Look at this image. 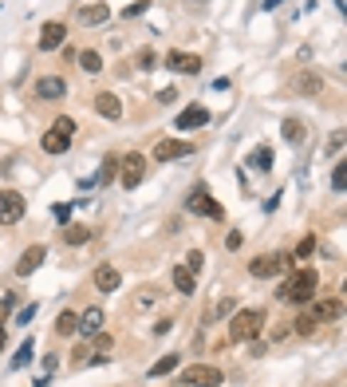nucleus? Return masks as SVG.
I'll return each instance as SVG.
<instances>
[{"mask_svg": "<svg viewBox=\"0 0 347 387\" xmlns=\"http://www.w3.org/2000/svg\"><path fill=\"white\" fill-rule=\"evenodd\" d=\"M316 284H320V273H316V269H300L296 277H288V281L280 284L276 296L280 301H292V304H304L316 296Z\"/></svg>", "mask_w": 347, "mask_h": 387, "instance_id": "obj_1", "label": "nucleus"}, {"mask_svg": "<svg viewBox=\"0 0 347 387\" xmlns=\"http://www.w3.org/2000/svg\"><path fill=\"white\" fill-rule=\"evenodd\" d=\"M264 328V312L261 309H241L237 316H233V324H229V340L233 344H241V340H257Z\"/></svg>", "mask_w": 347, "mask_h": 387, "instance_id": "obj_2", "label": "nucleus"}, {"mask_svg": "<svg viewBox=\"0 0 347 387\" xmlns=\"http://www.w3.org/2000/svg\"><path fill=\"white\" fill-rule=\"evenodd\" d=\"M71 138H76V123H71V119H56V127L43 135L40 147L48 150V155H63V150L71 147Z\"/></svg>", "mask_w": 347, "mask_h": 387, "instance_id": "obj_3", "label": "nucleus"}, {"mask_svg": "<svg viewBox=\"0 0 347 387\" xmlns=\"http://www.w3.org/2000/svg\"><path fill=\"white\" fill-rule=\"evenodd\" d=\"M186 210H190V214H202V217H213V222H221V217H225V210L209 198V190H205V186H197L194 194L186 198Z\"/></svg>", "mask_w": 347, "mask_h": 387, "instance_id": "obj_4", "label": "nucleus"}, {"mask_svg": "<svg viewBox=\"0 0 347 387\" xmlns=\"http://www.w3.org/2000/svg\"><path fill=\"white\" fill-rule=\"evenodd\" d=\"M182 383H190V387H217V383H225V376H221L217 368H209V363H194V368L182 371Z\"/></svg>", "mask_w": 347, "mask_h": 387, "instance_id": "obj_5", "label": "nucleus"}, {"mask_svg": "<svg viewBox=\"0 0 347 387\" xmlns=\"http://www.w3.org/2000/svg\"><path fill=\"white\" fill-rule=\"evenodd\" d=\"M190 155H194V143H186V138H158V147H154L158 162H174V158H190Z\"/></svg>", "mask_w": 347, "mask_h": 387, "instance_id": "obj_6", "label": "nucleus"}, {"mask_svg": "<svg viewBox=\"0 0 347 387\" xmlns=\"http://www.w3.org/2000/svg\"><path fill=\"white\" fill-rule=\"evenodd\" d=\"M119 178H123V186H127V190H135L138 182L146 178V158H143V155L119 158Z\"/></svg>", "mask_w": 347, "mask_h": 387, "instance_id": "obj_7", "label": "nucleus"}, {"mask_svg": "<svg viewBox=\"0 0 347 387\" xmlns=\"http://www.w3.org/2000/svg\"><path fill=\"white\" fill-rule=\"evenodd\" d=\"M20 217H24V194L4 190V194H0V222L12 225V222H20Z\"/></svg>", "mask_w": 347, "mask_h": 387, "instance_id": "obj_8", "label": "nucleus"}, {"mask_svg": "<svg viewBox=\"0 0 347 387\" xmlns=\"http://www.w3.org/2000/svg\"><path fill=\"white\" fill-rule=\"evenodd\" d=\"M284 265H288V257L269 253V257H253L249 261V273L253 277H276V273H284Z\"/></svg>", "mask_w": 347, "mask_h": 387, "instance_id": "obj_9", "label": "nucleus"}, {"mask_svg": "<svg viewBox=\"0 0 347 387\" xmlns=\"http://www.w3.org/2000/svg\"><path fill=\"white\" fill-rule=\"evenodd\" d=\"M63 40H68V28H63L60 20H48V24L40 28V48H43V52H56V48H63Z\"/></svg>", "mask_w": 347, "mask_h": 387, "instance_id": "obj_10", "label": "nucleus"}, {"mask_svg": "<svg viewBox=\"0 0 347 387\" xmlns=\"http://www.w3.org/2000/svg\"><path fill=\"white\" fill-rule=\"evenodd\" d=\"M166 68L178 71V76H197V71H202V60L190 56V52H170L166 56Z\"/></svg>", "mask_w": 347, "mask_h": 387, "instance_id": "obj_11", "label": "nucleus"}, {"mask_svg": "<svg viewBox=\"0 0 347 387\" xmlns=\"http://www.w3.org/2000/svg\"><path fill=\"white\" fill-rule=\"evenodd\" d=\"M68 95V83L60 76H43L36 79V99H63Z\"/></svg>", "mask_w": 347, "mask_h": 387, "instance_id": "obj_12", "label": "nucleus"}, {"mask_svg": "<svg viewBox=\"0 0 347 387\" xmlns=\"http://www.w3.org/2000/svg\"><path fill=\"white\" fill-rule=\"evenodd\" d=\"M43 257H48V249H43V245H32V249H24V257L16 261V273H20V277H32L36 269L43 265Z\"/></svg>", "mask_w": 347, "mask_h": 387, "instance_id": "obj_13", "label": "nucleus"}, {"mask_svg": "<svg viewBox=\"0 0 347 387\" xmlns=\"http://www.w3.org/2000/svg\"><path fill=\"white\" fill-rule=\"evenodd\" d=\"M119 269L115 265H99L95 269V289H99V293H115V289H119Z\"/></svg>", "mask_w": 347, "mask_h": 387, "instance_id": "obj_14", "label": "nucleus"}, {"mask_svg": "<svg viewBox=\"0 0 347 387\" xmlns=\"http://www.w3.org/2000/svg\"><path fill=\"white\" fill-rule=\"evenodd\" d=\"M95 111H99L103 119H119V115H123V103H119V95H110V91H99V95H95Z\"/></svg>", "mask_w": 347, "mask_h": 387, "instance_id": "obj_15", "label": "nucleus"}, {"mask_svg": "<svg viewBox=\"0 0 347 387\" xmlns=\"http://www.w3.org/2000/svg\"><path fill=\"white\" fill-rule=\"evenodd\" d=\"M205 123H209V111H205V107H186L174 127L178 130H194V127H205Z\"/></svg>", "mask_w": 347, "mask_h": 387, "instance_id": "obj_16", "label": "nucleus"}, {"mask_svg": "<svg viewBox=\"0 0 347 387\" xmlns=\"http://www.w3.org/2000/svg\"><path fill=\"white\" fill-rule=\"evenodd\" d=\"M174 289H178V293H194L197 289V273H190L186 265H178L174 269Z\"/></svg>", "mask_w": 347, "mask_h": 387, "instance_id": "obj_17", "label": "nucleus"}, {"mask_svg": "<svg viewBox=\"0 0 347 387\" xmlns=\"http://www.w3.org/2000/svg\"><path fill=\"white\" fill-rule=\"evenodd\" d=\"M107 16H110L107 4H83V9H79V20H83V24H103Z\"/></svg>", "mask_w": 347, "mask_h": 387, "instance_id": "obj_18", "label": "nucleus"}, {"mask_svg": "<svg viewBox=\"0 0 347 387\" xmlns=\"http://www.w3.org/2000/svg\"><path fill=\"white\" fill-rule=\"evenodd\" d=\"M103 320H107V316H103L99 309H91V312H83V316H79V328H83L87 336H99L103 332Z\"/></svg>", "mask_w": 347, "mask_h": 387, "instance_id": "obj_19", "label": "nucleus"}, {"mask_svg": "<svg viewBox=\"0 0 347 387\" xmlns=\"http://www.w3.org/2000/svg\"><path fill=\"white\" fill-rule=\"evenodd\" d=\"M339 309H343V304H339V301H320V304H316V309H312L316 324H323V320H336V316H339Z\"/></svg>", "mask_w": 347, "mask_h": 387, "instance_id": "obj_20", "label": "nucleus"}, {"mask_svg": "<svg viewBox=\"0 0 347 387\" xmlns=\"http://www.w3.org/2000/svg\"><path fill=\"white\" fill-rule=\"evenodd\" d=\"M249 166H253V170H261V174H269L272 170V150L269 147H257L253 155H249Z\"/></svg>", "mask_w": 347, "mask_h": 387, "instance_id": "obj_21", "label": "nucleus"}, {"mask_svg": "<svg viewBox=\"0 0 347 387\" xmlns=\"http://www.w3.org/2000/svg\"><path fill=\"white\" fill-rule=\"evenodd\" d=\"M83 241H91L87 225H63V245H83Z\"/></svg>", "mask_w": 347, "mask_h": 387, "instance_id": "obj_22", "label": "nucleus"}, {"mask_svg": "<svg viewBox=\"0 0 347 387\" xmlns=\"http://www.w3.org/2000/svg\"><path fill=\"white\" fill-rule=\"evenodd\" d=\"M292 87H296V91H304V95H316V91H320V76H312V71H300V76L292 79Z\"/></svg>", "mask_w": 347, "mask_h": 387, "instance_id": "obj_23", "label": "nucleus"}, {"mask_svg": "<svg viewBox=\"0 0 347 387\" xmlns=\"http://www.w3.org/2000/svg\"><path fill=\"white\" fill-rule=\"evenodd\" d=\"M280 135H284L288 143H304V123H300V119H284V127H280Z\"/></svg>", "mask_w": 347, "mask_h": 387, "instance_id": "obj_24", "label": "nucleus"}, {"mask_svg": "<svg viewBox=\"0 0 347 387\" xmlns=\"http://www.w3.org/2000/svg\"><path fill=\"white\" fill-rule=\"evenodd\" d=\"M56 332H60V336L79 332V316H76V312H60V320H56Z\"/></svg>", "mask_w": 347, "mask_h": 387, "instance_id": "obj_25", "label": "nucleus"}, {"mask_svg": "<svg viewBox=\"0 0 347 387\" xmlns=\"http://www.w3.org/2000/svg\"><path fill=\"white\" fill-rule=\"evenodd\" d=\"M115 174H119V158L110 155V158H103V170H99V186H107L110 178H115Z\"/></svg>", "mask_w": 347, "mask_h": 387, "instance_id": "obj_26", "label": "nucleus"}, {"mask_svg": "<svg viewBox=\"0 0 347 387\" xmlns=\"http://www.w3.org/2000/svg\"><path fill=\"white\" fill-rule=\"evenodd\" d=\"M174 368H178V356L170 352V356H162V360H158V363H154V368H150V376L158 379V376H166V371H174Z\"/></svg>", "mask_w": 347, "mask_h": 387, "instance_id": "obj_27", "label": "nucleus"}, {"mask_svg": "<svg viewBox=\"0 0 347 387\" xmlns=\"http://www.w3.org/2000/svg\"><path fill=\"white\" fill-rule=\"evenodd\" d=\"M32 352H36V344H32V340H24V344H20V352L12 356V368H24V363L32 360Z\"/></svg>", "mask_w": 347, "mask_h": 387, "instance_id": "obj_28", "label": "nucleus"}, {"mask_svg": "<svg viewBox=\"0 0 347 387\" xmlns=\"http://www.w3.org/2000/svg\"><path fill=\"white\" fill-rule=\"evenodd\" d=\"M312 253H316V237H304V241L296 245V253H292L288 261H304V257H312Z\"/></svg>", "mask_w": 347, "mask_h": 387, "instance_id": "obj_29", "label": "nucleus"}, {"mask_svg": "<svg viewBox=\"0 0 347 387\" xmlns=\"http://www.w3.org/2000/svg\"><path fill=\"white\" fill-rule=\"evenodd\" d=\"M79 63H83V71H91V76H95V71H99V68H103V60H99V52H79Z\"/></svg>", "mask_w": 347, "mask_h": 387, "instance_id": "obj_30", "label": "nucleus"}, {"mask_svg": "<svg viewBox=\"0 0 347 387\" xmlns=\"http://www.w3.org/2000/svg\"><path fill=\"white\" fill-rule=\"evenodd\" d=\"M296 332H300V336H312V332H316V316H312V312L296 316Z\"/></svg>", "mask_w": 347, "mask_h": 387, "instance_id": "obj_31", "label": "nucleus"}, {"mask_svg": "<svg viewBox=\"0 0 347 387\" xmlns=\"http://www.w3.org/2000/svg\"><path fill=\"white\" fill-rule=\"evenodd\" d=\"M154 301H158V289H143V293H138V301H135V309H150Z\"/></svg>", "mask_w": 347, "mask_h": 387, "instance_id": "obj_32", "label": "nucleus"}, {"mask_svg": "<svg viewBox=\"0 0 347 387\" xmlns=\"http://www.w3.org/2000/svg\"><path fill=\"white\" fill-rule=\"evenodd\" d=\"M154 63H158V56H154L150 48H143V52H138V68H143V71H150Z\"/></svg>", "mask_w": 347, "mask_h": 387, "instance_id": "obj_33", "label": "nucleus"}, {"mask_svg": "<svg viewBox=\"0 0 347 387\" xmlns=\"http://www.w3.org/2000/svg\"><path fill=\"white\" fill-rule=\"evenodd\" d=\"M331 186H336V190H343V186H347V162H339V166H336V174H331Z\"/></svg>", "mask_w": 347, "mask_h": 387, "instance_id": "obj_34", "label": "nucleus"}, {"mask_svg": "<svg viewBox=\"0 0 347 387\" xmlns=\"http://www.w3.org/2000/svg\"><path fill=\"white\" fill-rule=\"evenodd\" d=\"M12 309H16V296H4V301H0V320H9Z\"/></svg>", "mask_w": 347, "mask_h": 387, "instance_id": "obj_35", "label": "nucleus"}, {"mask_svg": "<svg viewBox=\"0 0 347 387\" xmlns=\"http://www.w3.org/2000/svg\"><path fill=\"white\" fill-rule=\"evenodd\" d=\"M143 12H146V0H135V4H130V9H127V12H123V16H127V20H130V16H143Z\"/></svg>", "mask_w": 347, "mask_h": 387, "instance_id": "obj_36", "label": "nucleus"}, {"mask_svg": "<svg viewBox=\"0 0 347 387\" xmlns=\"http://www.w3.org/2000/svg\"><path fill=\"white\" fill-rule=\"evenodd\" d=\"M186 269H190V273H202V253H190Z\"/></svg>", "mask_w": 347, "mask_h": 387, "instance_id": "obj_37", "label": "nucleus"}, {"mask_svg": "<svg viewBox=\"0 0 347 387\" xmlns=\"http://www.w3.org/2000/svg\"><path fill=\"white\" fill-rule=\"evenodd\" d=\"M95 348H99V352H107V348H110V336L99 332V336H95Z\"/></svg>", "mask_w": 347, "mask_h": 387, "instance_id": "obj_38", "label": "nucleus"}, {"mask_svg": "<svg viewBox=\"0 0 347 387\" xmlns=\"http://www.w3.org/2000/svg\"><path fill=\"white\" fill-rule=\"evenodd\" d=\"M264 9H280V0H264Z\"/></svg>", "mask_w": 347, "mask_h": 387, "instance_id": "obj_39", "label": "nucleus"}, {"mask_svg": "<svg viewBox=\"0 0 347 387\" xmlns=\"http://www.w3.org/2000/svg\"><path fill=\"white\" fill-rule=\"evenodd\" d=\"M0 352H4V328H0Z\"/></svg>", "mask_w": 347, "mask_h": 387, "instance_id": "obj_40", "label": "nucleus"}, {"mask_svg": "<svg viewBox=\"0 0 347 387\" xmlns=\"http://www.w3.org/2000/svg\"><path fill=\"white\" fill-rule=\"evenodd\" d=\"M190 4H205V0H190Z\"/></svg>", "mask_w": 347, "mask_h": 387, "instance_id": "obj_41", "label": "nucleus"}]
</instances>
